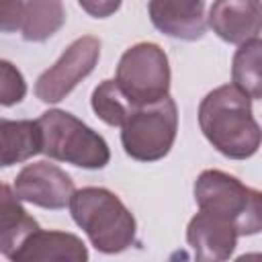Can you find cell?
I'll return each instance as SVG.
<instances>
[{
    "label": "cell",
    "mask_w": 262,
    "mask_h": 262,
    "mask_svg": "<svg viewBox=\"0 0 262 262\" xmlns=\"http://www.w3.org/2000/svg\"><path fill=\"white\" fill-rule=\"evenodd\" d=\"M199 127L225 158H252L262 143V129L252 113V98L233 84L211 90L199 104Z\"/></svg>",
    "instance_id": "1"
},
{
    "label": "cell",
    "mask_w": 262,
    "mask_h": 262,
    "mask_svg": "<svg viewBox=\"0 0 262 262\" xmlns=\"http://www.w3.org/2000/svg\"><path fill=\"white\" fill-rule=\"evenodd\" d=\"M70 213L90 244L102 254H121L135 242V217L108 188L84 186L76 190L70 201Z\"/></svg>",
    "instance_id": "2"
},
{
    "label": "cell",
    "mask_w": 262,
    "mask_h": 262,
    "mask_svg": "<svg viewBox=\"0 0 262 262\" xmlns=\"http://www.w3.org/2000/svg\"><path fill=\"white\" fill-rule=\"evenodd\" d=\"M199 211L219 215L235 225L237 235L262 231V192L223 170H205L194 180Z\"/></svg>",
    "instance_id": "3"
},
{
    "label": "cell",
    "mask_w": 262,
    "mask_h": 262,
    "mask_svg": "<svg viewBox=\"0 0 262 262\" xmlns=\"http://www.w3.org/2000/svg\"><path fill=\"white\" fill-rule=\"evenodd\" d=\"M43 154L86 170H100L111 160L108 143L92 127L61 108L45 111L39 119Z\"/></svg>",
    "instance_id": "4"
},
{
    "label": "cell",
    "mask_w": 262,
    "mask_h": 262,
    "mask_svg": "<svg viewBox=\"0 0 262 262\" xmlns=\"http://www.w3.org/2000/svg\"><path fill=\"white\" fill-rule=\"evenodd\" d=\"M115 82L135 106H147L170 96V63L158 43H135L119 59Z\"/></svg>",
    "instance_id": "5"
},
{
    "label": "cell",
    "mask_w": 262,
    "mask_h": 262,
    "mask_svg": "<svg viewBox=\"0 0 262 262\" xmlns=\"http://www.w3.org/2000/svg\"><path fill=\"white\" fill-rule=\"evenodd\" d=\"M178 131V108L172 96L139 106L121 127V143L129 158L156 162L168 156Z\"/></svg>",
    "instance_id": "6"
},
{
    "label": "cell",
    "mask_w": 262,
    "mask_h": 262,
    "mask_svg": "<svg viewBox=\"0 0 262 262\" xmlns=\"http://www.w3.org/2000/svg\"><path fill=\"white\" fill-rule=\"evenodd\" d=\"M100 57V41L92 35L78 37L72 41L61 57L45 70L35 82V94L41 102L63 100L86 76L92 74Z\"/></svg>",
    "instance_id": "7"
},
{
    "label": "cell",
    "mask_w": 262,
    "mask_h": 262,
    "mask_svg": "<svg viewBox=\"0 0 262 262\" xmlns=\"http://www.w3.org/2000/svg\"><path fill=\"white\" fill-rule=\"evenodd\" d=\"M18 201L33 203L43 209H63L74 196V180L59 166L49 162L27 164L12 182Z\"/></svg>",
    "instance_id": "8"
},
{
    "label": "cell",
    "mask_w": 262,
    "mask_h": 262,
    "mask_svg": "<svg viewBox=\"0 0 262 262\" xmlns=\"http://www.w3.org/2000/svg\"><path fill=\"white\" fill-rule=\"evenodd\" d=\"M66 20L63 4L57 0H33V2H2L0 4V29L4 33L20 31L25 41L41 43L61 29Z\"/></svg>",
    "instance_id": "9"
},
{
    "label": "cell",
    "mask_w": 262,
    "mask_h": 262,
    "mask_svg": "<svg viewBox=\"0 0 262 262\" xmlns=\"http://www.w3.org/2000/svg\"><path fill=\"white\" fill-rule=\"evenodd\" d=\"M237 229L227 219L199 211L186 227V242L194 262H227L237 244Z\"/></svg>",
    "instance_id": "10"
},
{
    "label": "cell",
    "mask_w": 262,
    "mask_h": 262,
    "mask_svg": "<svg viewBox=\"0 0 262 262\" xmlns=\"http://www.w3.org/2000/svg\"><path fill=\"white\" fill-rule=\"evenodd\" d=\"M209 27L225 43L244 45L258 39L262 31V2L256 0H219L209 8Z\"/></svg>",
    "instance_id": "11"
},
{
    "label": "cell",
    "mask_w": 262,
    "mask_h": 262,
    "mask_svg": "<svg viewBox=\"0 0 262 262\" xmlns=\"http://www.w3.org/2000/svg\"><path fill=\"white\" fill-rule=\"evenodd\" d=\"M10 262H88L86 244L70 231L35 229L10 256Z\"/></svg>",
    "instance_id": "12"
},
{
    "label": "cell",
    "mask_w": 262,
    "mask_h": 262,
    "mask_svg": "<svg viewBox=\"0 0 262 262\" xmlns=\"http://www.w3.org/2000/svg\"><path fill=\"white\" fill-rule=\"evenodd\" d=\"M147 12L151 25L168 37L196 41L207 33L203 0H151Z\"/></svg>",
    "instance_id": "13"
},
{
    "label": "cell",
    "mask_w": 262,
    "mask_h": 262,
    "mask_svg": "<svg viewBox=\"0 0 262 262\" xmlns=\"http://www.w3.org/2000/svg\"><path fill=\"white\" fill-rule=\"evenodd\" d=\"M0 137H2L0 164L4 168L12 166V164L27 162L37 154H43L41 129H39L37 121L2 119L0 121Z\"/></svg>",
    "instance_id": "14"
},
{
    "label": "cell",
    "mask_w": 262,
    "mask_h": 262,
    "mask_svg": "<svg viewBox=\"0 0 262 262\" xmlns=\"http://www.w3.org/2000/svg\"><path fill=\"white\" fill-rule=\"evenodd\" d=\"M2 223H0V250L8 258L35 229L39 223L23 209L16 194L8 184H2Z\"/></svg>",
    "instance_id": "15"
},
{
    "label": "cell",
    "mask_w": 262,
    "mask_h": 262,
    "mask_svg": "<svg viewBox=\"0 0 262 262\" xmlns=\"http://www.w3.org/2000/svg\"><path fill=\"white\" fill-rule=\"evenodd\" d=\"M231 80L246 96L262 100V39H252L235 49Z\"/></svg>",
    "instance_id": "16"
},
{
    "label": "cell",
    "mask_w": 262,
    "mask_h": 262,
    "mask_svg": "<svg viewBox=\"0 0 262 262\" xmlns=\"http://www.w3.org/2000/svg\"><path fill=\"white\" fill-rule=\"evenodd\" d=\"M90 104L96 117L111 127H123L135 113V108H139L125 96V92L119 88L115 80L100 82L92 92Z\"/></svg>",
    "instance_id": "17"
},
{
    "label": "cell",
    "mask_w": 262,
    "mask_h": 262,
    "mask_svg": "<svg viewBox=\"0 0 262 262\" xmlns=\"http://www.w3.org/2000/svg\"><path fill=\"white\" fill-rule=\"evenodd\" d=\"M27 94V82L23 74L8 61H0V104L2 106H12L20 102Z\"/></svg>",
    "instance_id": "18"
},
{
    "label": "cell",
    "mask_w": 262,
    "mask_h": 262,
    "mask_svg": "<svg viewBox=\"0 0 262 262\" xmlns=\"http://www.w3.org/2000/svg\"><path fill=\"white\" fill-rule=\"evenodd\" d=\"M121 2H86V0H80V8L86 10L88 14L96 16V18H106L111 16L115 10H119Z\"/></svg>",
    "instance_id": "19"
},
{
    "label": "cell",
    "mask_w": 262,
    "mask_h": 262,
    "mask_svg": "<svg viewBox=\"0 0 262 262\" xmlns=\"http://www.w3.org/2000/svg\"><path fill=\"white\" fill-rule=\"evenodd\" d=\"M233 262H262V252H248L237 256Z\"/></svg>",
    "instance_id": "20"
}]
</instances>
